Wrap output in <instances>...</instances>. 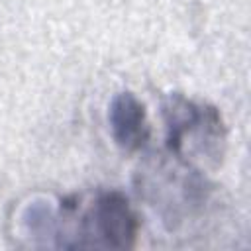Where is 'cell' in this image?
<instances>
[{"label": "cell", "mask_w": 251, "mask_h": 251, "mask_svg": "<svg viewBox=\"0 0 251 251\" xmlns=\"http://www.w3.org/2000/svg\"><path fill=\"white\" fill-rule=\"evenodd\" d=\"M108 124L114 141L124 151H137L149 139L143 104L131 92H118L108 106Z\"/></svg>", "instance_id": "3"}, {"label": "cell", "mask_w": 251, "mask_h": 251, "mask_svg": "<svg viewBox=\"0 0 251 251\" xmlns=\"http://www.w3.org/2000/svg\"><path fill=\"white\" fill-rule=\"evenodd\" d=\"M137 237V218L127 198L116 190L94 194L84 206H57L55 245L63 249H129Z\"/></svg>", "instance_id": "1"}, {"label": "cell", "mask_w": 251, "mask_h": 251, "mask_svg": "<svg viewBox=\"0 0 251 251\" xmlns=\"http://www.w3.org/2000/svg\"><path fill=\"white\" fill-rule=\"evenodd\" d=\"M169 151L184 167L216 165L224 153L226 131L216 108L171 94L163 104Z\"/></svg>", "instance_id": "2"}]
</instances>
